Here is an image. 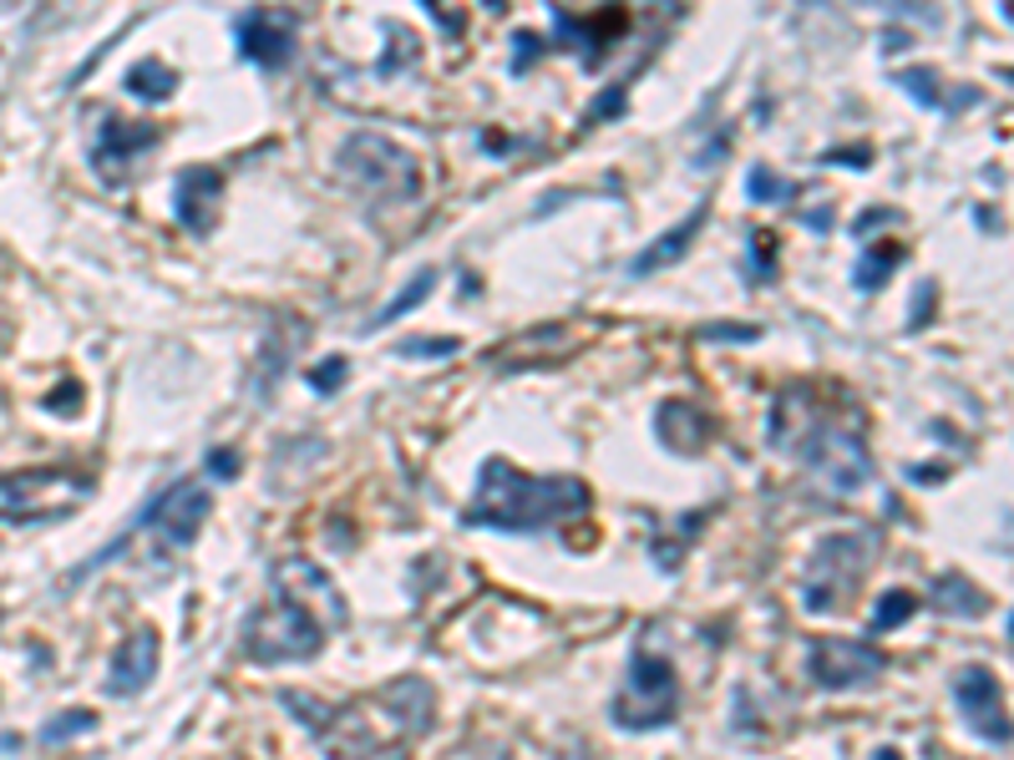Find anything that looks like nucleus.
Instances as JSON below:
<instances>
[{"label": "nucleus", "mask_w": 1014, "mask_h": 760, "mask_svg": "<svg viewBox=\"0 0 1014 760\" xmlns=\"http://www.w3.org/2000/svg\"><path fill=\"white\" fill-rule=\"evenodd\" d=\"M771 446L781 457H796L837 498H857L872 482V451H868V421L857 406H832V395L812 380H796L771 401Z\"/></svg>", "instance_id": "f257e3e1"}, {"label": "nucleus", "mask_w": 1014, "mask_h": 760, "mask_svg": "<svg viewBox=\"0 0 1014 760\" xmlns=\"http://www.w3.org/2000/svg\"><path fill=\"white\" fill-rule=\"evenodd\" d=\"M345 624V593L310 558H279L269 573V603L244 624V655L254 664L315 659Z\"/></svg>", "instance_id": "f03ea898"}, {"label": "nucleus", "mask_w": 1014, "mask_h": 760, "mask_svg": "<svg viewBox=\"0 0 1014 760\" xmlns=\"http://www.w3.org/2000/svg\"><path fill=\"white\" fill-rule=\"evenodd\" d=\"M593 507V487L579 477H533L502 457H488L477 467L472 502L461 507V527L477 533H543L568 517H583Z\"/></svg>", "instance_id": "7ed1b4c3"}, {"label": "nucleus", "mask_w": 1014, "mask_h": 760, "mask_svg": "<svg viewBox=\"0 0 1014 760\" xmlns=\"http://www.w3.org/2000/svg\"><path fill=\"white\" fill-rule=\"evenodd\" d=\"M341 178L370 209H401L422 193V163L381 132H350L341 147Z\"/></svg>", "instance_id": "20e7f679"}, {"label": "nucleus", "mask_w": 1014, "mask_h": 760, "mask_svg": "<svg viewBox=\"0 0 1014 760\" xmlns=\"http://www.w3.org/2000/svg\"><path fill=\"white\" fill-rule=\"evenodd\" d=\"M97 492L92 472H71V467H26V472L0 477V523H56L66 512Z\"/></svg>", "instance_id": "39448f33"}, {"label": "nucleus", "mask_w": 1014, "mask_h": 760, "mask_svg": "<svg viewBox=\"0 0 1014 760\" xmlns=\"http://www.w3.org/2000/svg\"><path fill=\"white\" fill-rule=\"evenodd\" d=\"M614 725L620 730H659L680 715V680H675V664L665 655H649V649H634L629 669H624V690L614 695Z\"/></svg>", "instance_id": "423d86ee"}, {"label": "nucleus", "mask_w": 1014, "mask_h": 760, "mask_svg": "<svg viewBox=\"0 0 1014 760\" xmlns=\"http://www.w3.org/2000/svg\"><path fill=\"white\" fill-rule=\"evenodd\" d=\"M872 552H878V533H832V538H822L802 573L806 614H832L862 583V568H868Z\"/></svg>", "instance_id": "0eeeda50"}, {"label": "nucleus", "mask_w": 1014, "mask_h": 760, "mask_svg": "<svg viewBox=\"0 0 1014 760\" xmlns=\"http://www.w3.org/2000/svg\"><path fill=\"white\" fill-rule=\"evenodd\" d=\"M883 669H888V659L862 639H817L806 649V674H812L817 690H832V695L878 680Z\"/></svg>", "instance_id": "6e6552de"}, {"label": "nucleus", "mask_w": 1014, "mask_h": 760, "mask_svg": "<svg viewBox=\"0 0 1014 760\" xmlns=\"http://www.w3.org/2000/svg\"><path fill=\"white\" fill-rule=\"evenodd\" d=\"M954 705L969 725H974L979 740L989 746H1004L1010 740V715H1004V684L994 680V669L984 664H963L954 674Z\"/></svg>", "instance_id": "1a4fd4ad"}, {"label": "nucleus", "mask_w": 1014, "mask_h": 760, "mask_svg": "<svg viewBox=\"0 0 1014 760\" xmlns=\"http://www.w3.org/2000/svg\"><path fill=\"white\" fill-rule=\"evenodd\" d=\"M209 512H213V492H203L198 482H172L147 498V527L158 523V533L172 548H188L198 538V527L209 523Z\"/></svg>", "instance_id": "9d476101"}, {"label": "nucleus", "mask_w": 1014, "mask_h": 760, "mask_svg": "<svg viewBox=\"0 0 1014 760\" xmlns=\"http://www.w3.org/2000/svg\"><path fill=\"white\" fill-rule=\"evenodd\" d=\"M234 46L244 62L264 66V71H279V66L294 62V26L275 11H238L234 15Z\"/></svg>", "instance_id": "9b49d317"}, {"label": "nucleus", "mask_w": 1014, "mask_h": 760, "mask_svg": "<svg viewBox=\"0 0 1014 760\" xmlns=\"http://www.w3.org/2000/svg\"><path fill=\"white\" fill-rule=\"evenodd\" d=\"M158 143H163V132L153 127V122H122V118H112V112H102L97 137H92V163L107 183H122V168H127L132 158H143V153H153Z\"/></svg>", "instance_id": "f8f14e48"}, {"label": "nucleus", "mask_w": 1014, "mask_h": 760, "mask_svg": "<svg viewBox=\"0 0 1014 760\" xmlns=\"http://www.w3.org/2000/svg\"><path fill=\"white\" fill-rule=\"evenodd\" d=\"M219 203H224V172L209 168V163H193V168L178 172L172 183V209H178V223L188 234H213L219 223Z\"/></svg>", "instance_id": "ddd939ff"}, {"label": "nucleus", "mask_w": 1014, "mask_h": 760, "mask_svg": "<svg viewBox=\"0 0 1014 760\" xmlns=\"http://www.w3.org/2000/svg\"><path fill=\"white\" fill-rule=\"evenodd\" d=\"M554 41H548V52L554 46H564V52H573L583 66H604L609 56V41H614V31L624 26V11H604V15H573L568 5H554Z\"/></svg>", "instance_id": "4468645a"}, {"label": "nucleus", "mask_w": 1014, "mask_h": 760, "mask_svg": "<svg viewBox=\"0 0 1014 760\" xmlns=\"http://www.w3.org/2000/svg\"><path fill=\"white\" fill-rule=\"evenodd\" d=\"M153 680H158V629H137L127 634V644L107 664V695L132 700L143 695Z\"/></svg>", "instance_id": "2eb2a0df"}, {"label": "nucleus", "mask_w": 1014, "mask_h": 760, "mask_svg": "<svg viewBox=\"0 0 1014 760\" xmlns=\"http://www.w3.org/2000/svg\"><path fill=\"white\" fill-rule=\"evenodd\" d=\"M655 432L659 442L670 446V451H680V457H700V446L711 442V416L700 406H690V401H665V406L655 411Z\"/></svg>", "instance_id": "dca6fc26"}, {"label": "nucleus", "mask_w": 1014, "mask_h": 760, "mask_svg": "<svg viewBox=\"0 0 1014 760\" xmlns=\"http://www.w3.org/2000/svg\"><path fill=\"white\" fill-rule=\"evenodd\" d=\"M705 219H711V203H695L686 219L675 223L670 234H659L645 254H634V259H629V275H634V279H645V275H655V269H665V264L686 259V249L695 244V234L705 228Z\"/></svg>", "instance_id": "f3484780"}, {"label": "nucleus", "mask_w": 1014, "mask_h": 760, "mask_svg": "<svg viewBox=\"0 0 1014 760\" xmlns=\"http://www.w3.org/2000/svg\"><path fill=\"white\" fill-rule=\"evenodd\" d=\"M898 87L913 97L918 107H928V112H969V107L984 102V92L979 87H963V92H938L944 81H938L934 66H913V71H898Z\"/></svg>", "instance_id": "a211bd4d"}, {"label": "nucleus", "mask_w": 1014, "mask_h": 760, "mask_svg": "<svg viewBox=\"0 0 1014 760\" xmlns=\"http://www.w3.org/2000/svg\"><path fill=\"white\" fill-rule=\"evenodd\" d=\"M928 603L949 618H984L989 614V593L979 589L969 573H938L934 589H928Z\"/></svg>", "instance_id": "6ab92c4d"}, {"label": "nucleus", "mask_w": 1014, "mask_h": 760, "mask_svg": "<svg viewBox=\"0 0 1014 760\" xmlns=\"http://www.w3.org/2000/svg\"><path fill=\"white\" fill-rule=\"evenodd\" d=\"M294 360V329H264V350H259V370H254V395H275L279 376L290 370Z\"/></svg>", "instance_id": "aec40b11"}, {"label": "nucleus", "mask_w": 1014, "mask_h": 760, "mask_svg": "<svg viewBox=\"0 0 1014 760\" xmlns=\"http://www.w3.org/2000/svg\"><path fill=\"white\" fill-rule=\"evenodd\" d=\"M909 259V249L903 244H872V249H862V259H857L853 269V289H862V294H878V289L893 279V269Z\"/></svg>", "instance_id": "412c9836"}, {"label": "nucleus", "mask_w": 1014, "mask_h": 760, "mask_svg": "<svg viewBox=\"0 0 1014 760\" xmlns=\"http://www.w3.org/2000/svg\"><path fill=\"white\" fill-rule=\"evenodd\" d=\"M127 92L143 97V102H168V97L178 92V71H172L168 62H158V56H143V62L127 71Z\"/></svg>", "instance_id": "4be33fe9"}, {"label": "nucleus", "mask_w": 1014, "mask_h": 760, "mask_svg": "<svg viewBox=\"0 0 1014 760\" xmlns=\"http://www.w3.org/2000/svg\"><path fill=\"white\" fill-rule=\"evenodd\" d=\"M432 289H436V269L426 264V269H416V275L406 279V289H401V294H395V300L386 304V310H376L370 329H386V325H395L401 315H411V310H416L422 300H432Z\"/></svg>", "instance_id": "5701e85b"}, {"label": "nucleus", "mask_w": 1014, "mask_h": 760, "mask_svg": "<svg viewBox=\"0 0 1014 760\" xmlns=\"http://www.w3.org/2000/svg\"><path fill=\"white\" fill-rule=\"evenodd\" d=\"M913 614H918L913 589H888L883 599H878V608H872V618H868V634H893V629H903Z\"/></svg>", "instance_id": "b1692460"}, {"label": "nucleus", "mask_w": 1014, "mask_h": 760, "mask_svg": "<svg viewBox=\"0 0 1014 760\" xmlns=\"http://www.w3.org/2000/svg\"><path fill=\"white\" fill-rule=\"evenodd\" d=\"M746 198H751V203H791V198H796V183H791V178H777L766 163H756V168L746 172Z\"/></svg>", "instance_id": "393cba45"}, {"label": "nucleus", "mask_w": 1014, "mask_h": 760, "mask_svg": "<svg viewBox=\"0 0 1014 760\" xmlns=\"http://www.w3.org/2000/svg\"><path fill=\"white\" fill-rule=\"evenodd\" d=\"M81 730H97V709H62L41 725V740L46 746H62V740H77Z\"/></svg>", "instance_id": "a878e982"}, {"label": "nucleus", "mask_w": 1014, "mask_h": 760, "mask_svg": "<svg viewBox=\"0 0 1014 760\" xmlns=\"http://www.w3.org/2000/svg\"><path fill=\"white\" fill-rule=\"evenodd\" d=\"M345 380H350V360H345V355H325L320 366L304 370V385H310L315 395H335Z\"/></svg>", "instance_id": "bb28decb"}, {"label": "nucleus", "mask_w": 1014, "mask_h": 760, "mask_svg": "<svg viewBox=\"0 0 1014 760\" xmlns=\"http://www.w3.org/2000/svg\"><path fill=\"white\" fill-rule=\"evenodd\" d=\"M624 107H629V81H614V87H604V92L589 102V112H583V122H604V118H620Z\"/></svg>", "instance_id": "cd10ccee"}, {"label": "nucleus", "mask_w": 1014, "mask_h": 760, "mask_svg": "<svg viewBox=\"0 0 1014 760\" xmlns=\"http://www.w3.org/2000/svg\"><path fill=\"white\" fill-rule=\"evenodd\" d=\"M543 52H548V41L533 36V31H517V36H513V62H508V71H513V77H527V66L538 62Z\"/></svg>", "instance_id": "c85d7f7f"}, {"label": "nucleus", "mask_w": 1014, "mask_h": 760, "mask_svg": "<svg viewBox=\"0 0 1014 760\" xmlns=\"http://www.w3.org/2000/svg\"><path fill=\"white\" fill-rule=\"evenodd\" d=\"M700 340H705V345H721V340L756 345V340H761V325H731V320H721V325H700Z\"/></svg>", "instance_id": "c756f323"}, {"label": "nucleus", "mask_w": 1014, "mask_h": 760, "mask_svg": "<svg viewBox=\"0 0 1014 760\" xmlns=\"http://www.w3.org/2000/svg\"><path fill=\"white\" fill-rule=\"evenodd\" d=\"M401 355H406V360H416V355H426V360H442V355H457V340H432V335H416V340H401Z\"/></svg>", "instance_id": "7c9ffc66"}, {"label": "nucleus", "mask_w": 1014, "mask_h": 760, "mask_svg": "<svg viewBox=\"0 0 1014 760\" xmlns=\"http://www.w3.org/2000/svg\"><path fill=\"white\" fill-rule=\"evenodd\" d=\"M209 472L224 477V482H234V477L244 472V461H238L234 446H213V451H209Z\"/></svg>", "instance_id": "2f4dec72"}, {"label": "nucleus", "mask_w": 1014, "mask_h": 760, "mask_svg": "<svg viewBox=\"0 0 1014 760\" xmlns=\"http://www.w3.org/2000/svg\"><path fill=\"white\" fill-rule=\"evenodd\" d=\"M934 300H938V284H934V279H923V284H918V304L909 310V325L913 329L928 325V315H934Z\"/></svg>", "instance_id": "473e14b6"}, {"label": "nucleus", "mask_w": 1014, "mask_h": 760, "mask_svg": "<svg viewBox=\"0 0 1014 760\" xmlns=\"http://www.w3.org/2000/svg\"><path fill=\"white\" fill-rule=\"evenodd\" d=\"M751 244H756L751 279H771V269H777V249H771V234H751Z\"/></svg>", "instance_id": "72a5a7b5"}, {"label": "nucleus", "mask_w": 1014, "mask_h": 760, "mask_svg": "<svg viewBox=\"0 0 1014 760\" xmlns=\"http://www.w3.org/2000/svg\"><path fill=\"white\" fill-rule=\"evenodd\" d=\"M883 223H898V209H872V213H862V219L853 223V234H857V238H868V234H878Z\"/></svg>", "instance_id": "f704fd0d"}, {"label": "nucleus", "mask_w": 1014, "mask_h": 760, "mask_svg": "<svg viewBox=\"0 0 1014 760\" xmlns=\"http://www.w3.org/2000/svg\"><path fill=\"white\" fill-rule=\"evenodd\" d=\"M822 163H853V168H868V163H872V147L857 143V147H843V153H827Z\"/></svg>", "instance_id": "c9c22d12"}, {"label": "nucleus", "mask_w": 1014, "mask_h": 760, "mask_svg": "<svg viewBox=\"0 0 1014 760\" xmlns=\"http://www.w3.org/2000/svg\"><path fill=\"white\" fill-rule=\"evenodd\" d=\"M909 46H913V36H909V31H883V52L888 56H898V52H909Z\"/></svg>", "instance_id": "e433bc0d"}, {"label": "nucleus", "mask_w": 1014, "mask_h": 760, "mask_svg": "<svg viewBox=\"0 0 1014 760\" xmlns=\"http://www.w3.org/2000/svg\"><path fill=\"white\" fill-rule=\"evenodd\" d=\"M802 223H806V228H817V234H827V228H832V223H837V219H832V209H827V203H822L817 213H802Z\"/></svg>", "instance_id": "4c0bfd02"}, {"label": "nucleus", "mask_w": 1014, "mask_h": 760, "mask_svg": "<svg viewBox=\"0 0 1014 760\" xmlns=\"http://www.w3.org/2000/svg\"><path fill=\"white\" fill-rule=\"evenodd\" d=\"M558 760H593V756H589V750H583V746H573V750H568V756H558Z\"/></svg>", "instance_id": "58836bf2"}, {"label": "nucleus", "mask_w": 1014, "mask_h": 760, "mask_svg": "<svg viewBox=\"0 0 1014 760\" xmlns=\"http://www.w3.org/2000/svg\"><path fill=\"white\" fill-rule=\"evenodd\" d=\"M878 760H898V750H878Z\"/></svg>", "instance_id": "ea45409f"}]
</instances>
